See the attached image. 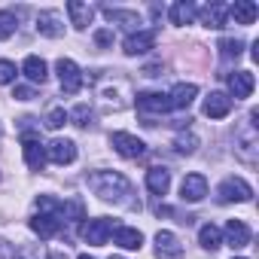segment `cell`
<instances>
[{"label":"cell","instance_id":"1","mask_svg":"<svg viewBox=\"0 0 259 259\" xmlns=\"http://www.w3.org/2000/svg\"><path fill=\"white\" fill-rule=\"evenodd\" d=\"M89 186H92V192L101 201L122 204V207H141L132 198L135 189H132V183H128V177L119 174V171H95V174H89Z\"/></svg>","mask_w":259,"mask_h":259},{"label":"cell","instance_id":"2","mask_svg":"<svg viewBox=\"0 0 259 259\" xmlns=\"http://www.w3.org/2000/svg\"><path fill=\"white\" fill-rule=\"evenodd\" d=\"M217 198H220V204L250 201V198H253V189H250V183L241 180V177H226V180L220 183V189H217Z\"/></svg>","mask_w":259,"mask_h":259},{"label":"cell","instance_id":"3","mask_svg":"<svg viewBox=\"0 0 259 259\" xmlns=\"http://www.w3.org/2000/svg\"><path fill=\"white\" fill-rule=\"evenodd\" d=\"M110 147L122 156V159H141L147 153V144L135 135H128V132H113L110 135Z\"/></svg>","mask_w":259,"mask_h":259},{"label":"cell","instance_id":"4","mask_svg":"<svg viewBox=\"0 0 259 259\" xmlns=\"http://www.w3.org/2000/svg\"><path fill=\"white\" fill-rule=\"evenodd\" d=\"M55 70H58V79H61V92L64 95H76L82 89V70L70 58H58Z\"/></svg>","mask_w":259,"mask_h":259},{"label":"cell","instance_id":"5","mask_svg":"<svg viewBox=\"0 0 259 259\" xmlns=\"http://www.w3.org/2000/svg\"><path fill=\"white\" fill-rule=\"evenodd\" d=\"M22 153L31 171H43L46 168V147L40 144V138L34 135H22Z\"/></svg>","mask_w":259,"mask_h":259},{"label":"cell","instance_id":"6","mask_svg":"<svg viewBox=\"0 0 259 259\" xmlns=\"http://www.w3.org/2000/svg\"><path fill=\"white\" fill-rule=\"evenodd\" d=\"M110 235H113V223L104 220V217L89 220V223L82 226V238H85V244H92V247H104Z\"/></svg>","mask_w":259,"mask_h":259},{"label":"cell","instance_id":"7","mask_svg":"<svg viewBox=\"0 0 259 259\" xmlns=\"http://www.w3.org/2000/svg\"><path fill=\"white\" fill-rule=\"evenodd\" d=\"M156 256H159V259H180V256H183L180 238H177L174 232H168V229L156 232Z\"/></svg>","mask_w":259,"mask_h":259},{"label":"cell","instance_id":"8","mask_svg":"<svg viewBox=\"0 0 259 259\" xmlns=\"http://www.w3.org/2000/svg\"><path fill=\"white\" fill-rule=\"evenodd\" d=\"M37 31H40L43 37H49V40H58V37L64 34V19H61V13H58V10H43V13L37 16Z\"/></svg>","mask_w":259,"mask_h":259},{"label":"cell","instance_id":"9","mask_svg":"<svg viewBox=\"0 0 259 259\" xmlns=\"http://www.w3.org/2000/svg\"><path fill=\"white\" fill-rule=\"evenodd\" d=\"M46 159L55 162V165H70L76 159V144L67 141V138H55L49 147H46Z\"/></svg>","mask_w":259,"mask_h":259},{"label":"cell","instance_id":"10","mask_svg":"<svg viewBox=\"0 0 259 259\" xmlns=\"http://www.w3.org/2000/svg\"><path fill=\"white\" fill-rule=\"evenodd\" d=\"M207 195V180H204V174H186L183 177V183H180V198L183 201H201Z\"/></svg>","mask_w":259,"mask_h":259},{"label":"cell","instance_id":"11","mask_svg":"<svg viewBox=\"0 0 259 259\" xmlns=\"http://www.w3.org/2000/svg\"><path fill=\"white\" fill-rule=\"evenodd\" d=\"M253 85H256V79H253V73L250 70H235V73H229V98H235V101H241V98H250L253 95Z\"/></svg>","mask_w":259,"mask_h":259},{"label":"cell","instance_id":"12","mask_svg":"<svg viewBox=\"0 0 259 259\" xmlns=\"http://www.w3.org/2000/svg\"><path fill=\"white\" fill-rule=\"evenodd\" d=\"M232 113V98L226 92H210L204 98V116L207 119H226Z\"/></svg>","mask_w":259,"mask_h":259},{"label":"cell","instance_id":"13","mask_svg":"<svg viewBox=\"0 0 259 259\" xmlns=\"http://www.w3.org/2000/svg\"><path fill=\"white\" fill-rule=\"evenodd\" d=\"M250 238H253V232H250V226H247L244 220H229V223H226V244H229L232 250L247 247Z\"/></svg>","mask_w":259,"mask_h":259},{"label":"cell","instance_id":"14","mask_svg":"<svg viewBox=\"0 0 259 259\" xmlns=\"http://www.w3.org/2000/svg\"><path fill=\"white\" fill-rule=\"evenodd\" d=\"M195 95H198V85L195 82H177L171 89V95H168V107L171 110H186L195 101Z\"/></svg>","mask_w":259,"mask_h":259},{"label":"cell","instance_id":"15","mask_svg":"<svg viewBox=\"0 0 259 259\" xmlns=\"http://www.w3.org/2000/svg\"><path fill=\"white\" fill-rule=\"evenodd\" d=\"M58 229H61V217H55V213H37V217H31V232L40 235L43 241L55 238Z\"/></svg>","mask_w":259,"mask_h":259},{"label":"cell","instance_id":"16","mask_svg":"<svg viewBox=\"0 0 259 259\" xmlns=\"http://www.w3.org/2000/svg\"><path fill=\"white\" fill-rule=\"evenodd\" d=\"M156 31H135L132 37L125 40V55H144L156 46Z\"/></svg>","mask_w":259,"mask_h":259},{"label":"cell","instance_id":"17","mask_svg":"<svg viewBox=\"0 0 259 259\" xmlns=\"http://www.w3.org/2000/svg\"><path fill=\"white\" fill-rule=\"evenodd\" d=\"M135 104H138L141 113H168L171 110L168 107V95H162V92H141L135 98Z\"/></svg>","mask_w":259,"mask_h":259},{"label":"cell","instance_id":"18","mask_svg":"<svg viewBox=\"0 0 259 259\" xmlns=\"http://www.w3.org/2000/svg\"><path fill=\"white\" fill-rule=\"evenodd\" d=\"M226 13L235 19V25H253L256 16H259V7L253 0H235L232 7H226Z\"/></svg>","mask_w":259,"mask_h":259},{"label":"cell","instance_id":"19","mask_svg":"<svg viewBox=\"0 0 259 259\" xmlns=\"http://www.w3.org/2000/svg\"><path fill=\"white\" fill-rule=\"evenodd\" d=\"M113 241H116L119 247H125V250H141L144 235H141L138 229H132V226H116V229H113Z\"/></svg>","mask_w":259,"mask_h":259},{"label":"cell","instance_id":"20","mask_svg":"<svg viewBox=\"0 0 259 259\" xmlns=\"http://www.w3.org/2000/svg\"><path fill=\"white\" fill-rule=\"evenodd\" d=\"M67 16H70V25H76V28H89L92 19H95V7L79 4V0H70V4H67Z\"/></svg>","mask_w":259,"mask_h":259},{"label":"cell","instance_id":"21","mask_svg":"<svg viewBox=\"0 0 259 259\" xmlns=\"http://www.w3.org/2000/svg\"><path fill=\"white\" fill-rule=\"evenodd\" d=\"M22 73L31 79V82H46V76H49V67H46V61L40 58V55H28L25 58V64H22Z\"/></svg>","mask_w":259,"mask_h":259},{"label":"cell","instance_id":"22","mask_svg":"<svg viewBox=\"0 0 259 259\" xmlns=\"http://www.w3.org/2000/svg\"><path fill=\"white\" fill-rule=\"evenodd\" d=\"M168 186H171V174H168L165 168H150V171H147V189H150L153 195H165Z\"/></svg>","mask_w":259,"mask_h":259},{"label":"cell","instance_id":"23","mask_svg":"<svg viewBox=\"0 0 259 259\" xmlns=\"http://www.w3.org/2000/svg\"><path fill=\"white\" fill-rule=\"evenodd\" d=\"M198 19H201L204 28H223L226 25V7L223 4H210V7H204L198 13Z\"/></svg>","mask_w":259,"mask_h":259},{"label":"cell","instance_id":"24","mask_svg":"<svg viewBox=\"0 0 259 259\" xmlns=\"http://www.w3.org/2000/svg\"><path fill=\"white\" fill-rule=\"evenodd\" d=\"M104 16H107L110 22L122 25V28H132V31L141 25V16H138V13H128V10H113V7H104Z\"/></svg>","mask_w":259,"mask_h":259},{"label":"cell","instance_id":"25","mask_svg":"<svg viewBox=\"0 0 259 259\" xmlns=\"http://www.w3.org/2000/svg\"><path fill=\"white\" fill-rule=\"evenodd\" d=\"M198 244H201L204 250H217V247L223 244V232H220L213 223H204V226L198 229Z\"/></svg>","mask_w":259,"mask_h":259},{"label":"cell","instance_id":"26","mask_svg":"<svg viewBox=\"0 0 259 259\" xmlns=\"http://www.w3.org/2000/svg\"><path fill=\"white\" fill-rule=\"evenodd\" d=\"M195 19V7L189 4V0H177V4L171 7V22L174 25H189Z\"/></svg>","mask_w":259,"mask_h":259},{"label":"cell","instance_id":"27","mask_svg":"<svg viewBox=\"0 0 259 259\" xmlns=\"http://www.w3.org/2000/svg\"><path fill=\"white\" fill-rule=\"evenodd\" d=\"M16 28H19V19H16V13H10V10H0V40H10V37L16 34Z\"/></svg>","mask_w":259,"mask_h":259},{"label":"cell","instance_id":"28","mask_svg":"<svg viewBox=\"0 0 259 259\" xmlns=\"http://www.w3.org/2000/svg\"><path fill=\"white\" fill-rule=\"evenodd\" d=\"M64 220H70V223H82L85 220V204L79 201V198H70L67 204H64V213H61Z\"/></svg>","mask_w":259,"mask_h":259},{"label":"cell","instance_id":"29","mask_svg":"<svg viewBox=\"0 0 259 259\" xmlns=\"http://www.w3.org/2000/svg\"><path fill=\"white\" fill-rule=\"evenodd\" d=\"M220 55L223 58H238L241 52H244V40H232V37H226V40H220Z\"/></svg>","mask_w":259,"mask_h":259},{"label":"cell","instance_id":"30","mask_svg":"<svg viewBox=\"0 0 259 259\" xmlns=\"http://www.w3.org/2000/svg\"><path fill=\"white\" fill-rule=\"evenodd\" d=\"M13 259H46V250L40 244H22V247H16Z\"/></svg>","mask_w":259,"mask_h":259},{"label":"cell","instance_id":"31","mask_svg":"<svg viewBox=\"0 0 259 259\" xmlns=\"http://www.w3.org/2000/svg\"><path fill=\"white\" fill-rule=\"evenodd\" d=\"M174 147H177L180 156H192V153L198 150V138H195V135H177Z\"/></svg>","mask_w":259,"mask_h":259},{"label":"cell","instance_id":"32","mask_svg":"<svg viewBox=\"0 0 259 259\" xmlns=\"http://www.w3.org/2000/svg\"><path fill=\"white\" fill-rule=\"evenodd\" d=\"M67 119H73V125H79V128H89V125H92V110H89L85 104H79Z\"/></svg>","mask_w":259,"mask_h":259},{"label":"cell","instance_id":"33","mask_svg":"<svg viewBox=\"0 0 259 259\" xmlns=\"http://www.w3.org/2000/svg\"><path fill=\"white\" fill-rule=\"evenodd\" d=\"M67 122V113H64V107H55V110H49V116H46V128H52V132H58V128Z\"/></svg>","mask_w":259,"mask_h":259},{"label":"cell","instance_id":"34","mask_svg":"<svg viewBox=\"0 0 259 259\" xmlns=\"http://www.w3.org/2000/svg\"><path fill=\"white\" fill-rule=\"evenodd\" d=\"M7 82H16V64L0 58V85H7Z\"/></svg>","mask_w":259,"mask_h":259},{"label":"cell","instance_id":"35","mask_svg":"<svg viewBox=\"0 0 259 259\" xmlns=\"http://www.w3.org/2000/svg\"><path fill=\"white\" fill-rule=\"evenodd\" d=\"M13 98H16V101H34L37 95H34V89H28V85H16Z\"/></svg>","mask_w":259,"mask_h":259},{"label":"cell","instance_id":"36","mask_svg":"<svg viewBox=\"0 0 259 259\" xmlns=\"http://www.w3.org/2000/svg\"><path fill=\"white\" fill-rule=\"evenodd\" d=\"M95 40H98V46H110L113 43V31H98Z\"/></svg>","mask_w":259,"mask_h":259},{"label":"cell","instance_id":"37","mask_svg":"<svg viewBox=\"0 0 259 259\" xmlns=\"http://www.w3.org/2000/svg\"><path fill=\"white\" fill-rule=\"evenodd\" d=\"M159 70H162V64H150V67H144L147 76H159Z\"/></svg>","mask_w":259,"mask_h":259},{"label":"cell","instance_id":"38","mask_svg":"<svg viewBox=\"0 0 259 259\" xmlns=\"http://www.w3.org/2000/svg\"><path fill=\"white\" fill-rule=\"evenodd\" d=\"M7 253H10V244H7V241H0V259H4Z\"/></svg>","mask_w":259,"mask_h":259},{"label":"cell","instance_id":"39","mask_svg":"<svg viewBox=\"0 0 259 259\" xmlns=\"http://www.w3.org/2000/svg\"><path fill=\"white\" fill-rule=\"evenodd\" d=\"M79 259H95V256H89V253H82V256H79Z\"/></svg>","mask_w":259,"mask_h":259},{"label":"cell","instance_id":"40","mask_svg":"<svg viewBox=\"0 0 259 259\" xmlns=\"http://www.w3.org/2000/svg\"><path fill=\"white\" fill-rule=\"evenodd\" d=\"M110 259H122V256H110Z\"/></svg>","mask_w":259,"mask_h":259},{"label":"cell","instance_id":"41","mask_svg":"<svg viewBox=\"0 0 259 259\" xmlns=\"http://www.w3.org/2000/svg\"><path fill=\"white\" fill-rule=\"evenodd\" d=\"M235 259H244V256H235Z\"/></svg>","mask_w":259,"mask_h":259}]
</instances>
